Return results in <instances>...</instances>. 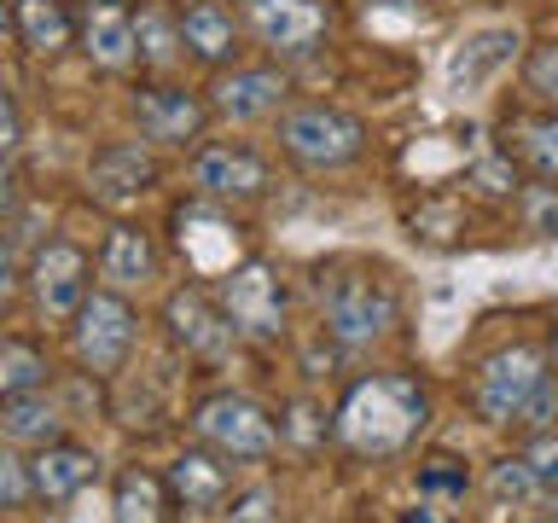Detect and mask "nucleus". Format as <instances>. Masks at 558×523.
<instances>
[{"mask_svg":"<svg viewBox=\"0 0 558 523\" xmlns=\"http://www.w3.org/2000/svg\"><path fill=\"white\" fill-rule=\"evenodd\" d=\"M413 483H418V500H442V506H465V495L477 488L471 460H460V453H425Z\"/></svg>","mask_w":558,"mask_h":523,"instance_id":"nucleus-28","label":"nucleus"},{"mask_svg":"<svg viewBox=\"0 0 558 523\" xmlns=\"http://www.w3.org/2000/svg\"><path fill=\"white\" fill-rule=\"evenodd\" d=\"M518 87H523V105H547L558 111V35H541L518 52Z\"/></svg>","mask_w":558,"mask_h":523,"instance_id":"nucleus-29","label":"nucleus"},{"mask_svg":"<svg viewBox=\"0 0 558 523\" xmlns=\"http://www.w3.org/2000/svg\"><path fill=\"white\" fill-rule=\"evenodd\" d=\"M523 460H530L535 483H541V495L558 500V425H553V430H541V436H523Z\"/></svg>","mask_w":558,"mask_h":523,"instance_id":"nucleus-32","label":"nucleus"},{"mask_svg":"<svg viewBox=\"0 0 558 523\" xmlns=\"http://www.w3.org/2000/svg\"><path fill=\"white\" fill-rule=\"evenodd\" d=\"M17 285H24V262H17L12 233H0V303H12Z\"/></svg>","mask_w":558,"mask_h":523,"instance_id":"nucleus-35","label":"nucleus"},{"mask_svg":"<svg viewBox=\"0 0 558 523\" xmlns=\"http://www.w3.org/2000/svg\"><path fill=\"white\" fill-rule=\"evenodd\" d=\"M430 384L408 366H378L361 373L331 408V442L355 460H396L408 453L430 425Z\"/></svg>","mask_w":558,"mask_h":523,"instance_id":"nucleus-1","label":"nucleus"},{"mask_svg":"<svg viewBox=\"0 0 558 523\" xmlns=\"http://www.w3.org/2000/svg\"><path fill=\"white\" fill-rule=\"evenodd\" d=\"M204 105L209 117L221 122H268L291 105V70L286 64H227L209 76L204 87Z\"/></svg>","mask_w":558,"mask_h":523,"instance_id":"nucleus-12","label":"nucleus"},{"mask_svg":"<svg viewBox=\"0 0 558 523\" xmlns=\"http://www.w3.org/2000/svg\"><path fill=\"white\" fill-rule=\"evenodd\" d=\"M274 506H279V495L262 483V488H233L221 500V512H227V523H274Z\"/></svg>","mask_w":558,"mask_h":523,"instance_id":"nucleus-33","label":"nucleus"},{"mask_svg":"<svg viewBox=\"0 0 558 523\" xmlns=\"http://www.w3.org/2000/svg\"><path fill=\"white\" fill-rule=\"evenodd\" d=\"M7 47H17L12 41V0H0V59H7Z\"/></svg>","mask_w":558,"mask_h":523,"instance_id":"nucleus-38","label":"nucleus"},{"mask_svg":"<svg viewBox=\"0 0 558 523\" xmlns=\"http://www.w3.org/2000/svg\"><path fill=\"white\" fill-rule=\"evenodd\" d=\"M24 209V181H17L12 163H0V221H12Z\"/></svg>","mask_w":558,"mask_h":523,"instance_id":"nucleus-36","label":"nucleus"},{"mask_svg":"<svg viewBox=\"0 0 558 523\" xmlns=\"http://www.w3.org/2000/svg\"><path fill=\"white\" fill-rule=\"evenodd\" d=\"M169 488H163V471H146V465H122L117 471V488H111V523H169Z\"/></svg>","mask_w":558,"mask_h":523,"instance_id":"nucleus-25","label":"nucleus"},{"mask_svg":"<svg viewBox=\"0 0 558 523\" xmlns=\"http://www.w3.org/2000/svg\"><path fill=\"white\" fill-rule=\"evenodd\" d=\"M17 146H24V111H17L12 87L0 82V163H12Z\"/></svg>","mask_w":558,"mask_h":523,"instance_id":"nucleus-34","label":"nucleus"},{"mask_svg":"<svg viewBox=\"0 0 558 523\" xmlns=\"http://www.w3.org/2000/svg\"><path fill=\"white\" fill-rule=\"evenodd\" d=\"M239 24L274 64L314 59L331 35V0H239Z\"/></svg>","mask_w":558,"mask_h":523,"instance_id":"nucleus-9","label":"nucleus"},{"mask_svg":"<svg viewBox=\"0 0 558 523\" xmlns=\"http://www.w3.org/2000/svg\"><path fill=\"white\" fill-rule=\"evenodd\" d=\"M216 303H221L227 326H233L244 343H286L291 296H286V279H279L274 262L239 256L233 268H221L216 273Z\"/></svg>","mask_w":558,"mask_h":523,"instance_id":"nucleus-5","label":"nucleus"},{"mask_svg":"<svg viewBox=\"0 0 558 523\" xmlns=\"http://www.w3.org/2000/svg\"><path fill=\"white\" fill-rule=\"evenodd\" d=\"M186 174H192V192L221 209L262 204L274 192V163L256 146H244V139H198Z\"/></svg>","mask_w":558,"mask_h":523,"instance_id":"nucleus-10","label":"nucleus"},{"mask_svg":"<svg viewBox=\"0 0 558 523\" xmlns=\"http://www.w3.org/2000/svg\"><path fill=\"white\" fill-rule=\"evenodd\" d=\"M553 378V349L535 338H512L495 343L488 355L471 366V413L483 418L488 430H512L518 413L535 401V390Z\"/></svg>","mask_w":558,"mask_h":523,"instance_id":"nucleus-3","label":"nucleus"},{"mask_svg":"<svg viewBox=\"0 0 558 523\" xmlns=\"http://www.w3.org/2000/svg\"><path fill=\"white\" fill-rule=\"evenodd\" d=\"M94 268L111 291L129 296V291H146L163 279V251H157V239L140 221H111L99 239V251H94Z\"/></svg>","mask_w":558,"mask_h":523,"instance_id":"nucleus-17","label":"nucleus"},{"mask_svg":"<svg viewBox=\"0 0 558 523\" xmlns=\"http://www.w3.org/2000/svg\"><path fill=\"white\" fill-rule=\"evenodd\" d=\"M76 12V52L105 76L134 70V0H70Z\"/></svg>","mask_w":558,"mask_h":523,"instance_id":"nucleus-15","label":"nucleus"},{"mask_svg":"<svg viewBox=\"0 0 558 523\" xmlns=\"http://www.w3.org/2000/svg\"><path fill=\"white\" fill-rule=\"evenodd\" d=\"M12 41L29 59H64L76 47V12L70 0H12Z\"/></svg>","mask_w":558,"mask_h":523,"instance_id":"nucleus-23","label":"nucleus"},{"mask_svg":"<svg viewBox=\"0 0 558 523\" xmlns=\"http://www.w3.org/2000/svg\"><path fill=\"white\" fill-rule=\"evenodd\" d=\"M192 436L233 465H256L279 448V418L244 390H209L192 401Z\"/></svg>","mask_w":558,"mask_h":523,"instance_id":"nucleus-6","label":"nucleus"},{"mask_svg":"<svg viewBox=\"0 0 558 523\" xmlns=\"http://www.w3.org/2000/svg\"><path fill=\"white\" fill-rule=\"evenodd\" d=\"M477 488H483L488 506H500V512H541V506H547V495H541L530 460H523V448L500 453V460H488V471H483Z\"/></svg>","mask_w":558,"mask_h":523,"instance_id":"nucleus-26","label":"nucleus"},{"mask_svg":"<svg viewBox=\"0 0 558 523\" xmlns=\"http://www.w3.org/2000/svg\"><path fill=\"white\" fill-rule=\"evenodd\" d=\"M314 296H320V331L338 349H373L401 320V285L378 262H361V256L326 262Z\"/></svg>","mask_w":558,"mask_h":523,"instance_id":"nucleus-2","label":"nucleus"},{"mask_svg":"<svg viewBox=\"0 0 558 523\" xmlns=\"http://www.w3.org/2000/svg\"><path fill=\"white\" fill-rule=\"evenodd\" d=\"M52 378V355L35 338H0V401L7 396H24V390H47Z\"/></svg>","mask_w":558,"mask_h":523,"instance_id":"nucleus-27","label":"nucleus"},{"mask_svg":"<svg viewBox=\"0 0 558 523\" xmlns=\"http://www.w3.org/2000/svg\"><path fill=\"white\" fill-rule=\"evenodd\" d=\"M129 122L134 139H146L151 151H192L209 129L204 87H186L174 76H140L129 87Z\"/></svg>","mask_w":558,"mask_h":523,"instance_id":"nucleus-8","label":"nucleus"},{"mask_svg":"<svg viewBox=\"0 0 558 523\" xmlns=\"http://www.w3.org/2000/svg\"><path fill=\"white\" fill-rule=\"evenodd\" d=\"M274 122H279L274 129L279 151H286L296 169H308V174H338V169H349V163L366 157V122L355 111H343V105H331V99L286 105Z\"/></svg>","mask_w":558,"mask_h":523,"instance_id":"nucleus-4","label":"nucleus"},{"mask_svg":"<svg viewBox=\"0 0 558 523\" xmlns=\"http://www.w3.org/2000/svg\"><path fill=\"white\" fill-rule=\"evenodd\" d=\"M163 338L181 349L186 361H227L239 343V331L227 326L216 291L204 285H174L163 296Z\"/></svg>","mask_w":558,"mask_h":523,"instance_id":"nucleus-14","label":"nucleus"},{"mask_svg":"<svg viewBox=\"0 0 558 523\" xmlns=\"http://www.w3.org/2000/svg\"><path fill=\"white\" fill-rule=\"evenodd\" d=\"M500 151L530 174V181H558V111L523 105L518 117L500 122Z\"/></svg>","mask_w":558,"mask_h":523,"instance_id":"nucleus-20","label":"nucleus"},{"mask_svg":"<svg viewBox=\"0 0 558 523\" xmlns=\"http://www.w3.org/2000/svg\"><path fill=\"white\" fill-rule=\"evenodd\" d=\"M181 64V7L134 0V70L140 76H174Z\"/></svg>","mask_w":558,"mask_h":523,"instance_id":"nucleus-22","label":"nucleus"},{"mask_svg":"<svg viewBox=\"0 0 558 523\" xmlns=\"http://www.w3.org/2000/svg\"><path fill=\"white\" fill-rule=\"evenodd\" d=\"M99 471H105V460H99L94 448L59 436V442L35 448V460H29V488H35V500H41V506H70V500H82L87 488L99 483Z\"/></svg>","mask_w":558,"mask_h":523,"instance_id":"nucleus-18","label":"nucleus"},{"mask_svg":"<svg viewBox=\"0 0 558 523\" xmlns=\"http://www.w3.org/2000/svg\"><path fill=\"white\" fill-rule=\"evenodd\" d=\"M24 291L47 326H64L82 308V296L94 291V256L76 239H41L24 262Z\"/></svg>","mask_w":558,"mask_h":523,"instance_id":"nucleus-11","label":"nucleus"},{"mask_svg":"<svg viewBox=\"0 0 558 523\" xmlns=\"http://www.w3.org/2000/svg\"><path fill=\"white\" fill-rule=\"evenodd\" d=\"M523 209V227H530L535 239H553L558 233V181H530V186H518V198Z\"/></svg>","mask_w":558,"mask_h":523,"instance_id":"nucleus-30","label":"nucleus"},{"mask_svg":"<svg viewBox=\"0 0 558 523\" xmlns=\"http://www.w3.org/2000/svg\"><path fill=\"white\" fill-rule=\"evenodd\" d=\"M29 500H35L29 460L17 453V442H7V436H0V512H24Z\"/></svg>","mask_w":558,"mask_h":523,"instance_id":"nucleus-31","label":"nucleus"},{"mask_svg":"<svg viewBox=\"0 0 558 523\" xmlns=\"http://www.w3.org/2000/svg\"><path fill=\"white\" fill-rule=\"evenodd\" d=\"M518 52H523V35H518L512 24H495V29L465 35L460 52L448 59V87H453V94H477V87H488L500 70L518 64Z\"/></svg>","mask_w":558,"mask_h":523,"instance_id":"nucleus-21","label":"nucleus"},{"mask_svg":"<svg viewBox=\"0 0 558 523\" xmlns=\"http://www.w3.org/2000/svg\"><path fill=\"white\" fill-rule=\"evenodd\" d=\"M163 488H169L174 506H186V512H221V500L233 495V460L209 453L204 442L181 448L163 471Z\"/></svg>","mask_w":558,"mask_h":523,"instance_id":"nucleus-19","label":"nucleus"},{"mask_svg":"<svg viewBox=\"0 0 558 523\" xmlns=\"http://www.w3.org/2000/svg\"><path fill=\"white\" fill-rule=\"evenodd\" d=\"M0 436H7V442H29V448L59 442V436H64V401L52 390L7 396V401H0Z\"/></svg>","mask_w":558,"mask_h":523,"instance_id":"nucleus-24","label":"nucleus"},{"mask_svg":"<svg viewBox=\"0 0 558 523\" xmlns=\"http://www.w3.org/2000/svg\"><path fill=\"white\" fill-rule=\"evenodd\" d=\"M70 355L87 378H117L129 366L134 343H140V314L122 291L111 285H94L82 296V308L70 314Z\"/></svg>","mask_w":558,"mask_h":523,"instance_id":"nucleus-7","label":"nucleus"},{"mask_svg":"<svg viewBox=\"0 0 558 523\" xmlns=\"http://www.w3.org/2000/svg\"><path fill=\"white\" fill-rule=\"evenodd\" d=\"M401 523H465V512H453V506H442V500H418Z\"/></svg>","mask_w":558,"mask_h":523,"instance_id":"nucleus-37","label":"nucleus"},{"mask_svg":"<svg viewBox=\"0 0 558 523\" xmlns=\"http://www.w3.org/2000/svg\"><path fill=\"white\" fill-rule=\"evenodd\" d=\"M244 52V24L227 0H186L181 7V59H192L198 70H227Z\"/></svg>","mask_w":558,"mask_h":523,"instance_id":"nucleus-16","label":"nucleus"},{"mask_svg":"<svg viewBox=\"0 0 558 523\" xmlns=\"http://www.w3.org/2000/svg\"><path fill=\"white\" fill-rule=\"evenodd\" d=\"M157 181H163V157L146 139H105L87 157V198L105 209H134L157 192Z\"/></svg>","mask_w":558,"mask_h":523,"instance_id":"nucleus-13","label":"nucleus"}]
</instances>
